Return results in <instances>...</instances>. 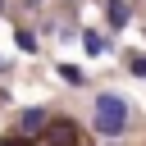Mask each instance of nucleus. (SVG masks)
Instances as JSON below:
<instances>
[{"label": "nucleus", "mask_w": 146, "mask_h": 146, "mask_svg": "<svg viewBox=\"0 0 146 146\" xmlns=\"http://www.w3.org/2000/svg\"><path fill=\"white\" fill-rule=\"evenodd\" d=\"M128 128V100L114 96V91H100L96 96V132L100 137H123Z\"/></svg>", "instance_id": "obj_1"}, {"label": "nucleus", "mask_w": 146, "mask_h": 146, "mask_svg": "<svg viewBox=\"0 0 146 146\" xmlns=\"http://www.w3.org/2000/svg\"><path fill=\"white\" fill-rule=\"evenodd\" d=\"M41 137H46L50 146H78V141H82V128H78L73 119H50Z\"/></svg>", "instance_id": "obj_2"}, {"label": "nucleus", "mask_w": 146, "mask_h": 146, "mask_svg": "<svg viewBox=\"0 0 146 146\" xmlns=\"http://www.w3.org/2000/svg\"><path fill=\"white\" fill-rule=\"evenodd\" d=\"M46 123H50V114H46V110H23V114H18V132H23V137L46 132Z\"/></svg>", "instance_id": "obj_3"}, {"label": "nucleus", "mask_w": 146, "mask_h": 146, "mask_svg": "<svg viewBox=\"0 0 146 146\" xmlns=\"http://www.w3.org/2000/svg\"><path fill=\"white\" fill-rule=\"evenodd\" d=\"M105 18H110V27H123L128 23V0H105Z\"/></svg>", "instance_id": "obj_4"}, {"label": "nucleus", "mask_w": 146, "mask_h": 146, "mask_svg": "<svg viewBox=\"0 0 146 146\" xmlns=\"http://www.w3.org/2000/svg\"><path fill=\"white\" fill-rule=\"evenodd\" d=\"M59 78H64V82H73V87H82V82H87V73H82L78 64H59Z\"/></svg>", "instance_id": "obj_5"}, {"label": "nucleus", "mask_w": 146, "mask_h": 146, "mask_svg": "<svg viewBox=\"0 0 146 146\" xmlns=\"http://www.w3.org/2000/svg\"><path fill=\"white\" fill-rule=\"evenodd\" d=\"M82 46H87V55H100V50H105V36H100V32H87Z\"/></svg>", "instance_id": "obj_6"}, {"label": "nucleus", "mask_w": 146, "mask_h": 146, "mask_svg": "<svg viewBox=\"0 0 146 146\" xmlns=\"http://www.w3.org/2000/svg\"><path fill=\"white\" fill-rule=\"evenodd\" d=\"M18 50H23V55H32V50H36V36H32L27 27H18Z\"/></svg>", "instance_id": "obj_7"}, {"label": "nucleus", "mask_w": 146, "mask_h": 146, "mask_svg": "<svg viewBox=\"0 0 146 146\" xmlns=\"http://www.w3.org/2000/svg\"><path fill=\"white\" fill-rule=\"evenodd\" d=\"M128 68H132L137 78H146V55H132V64H128Z\"/></svg>", "instance_id": "obj_8"}, {"label": "nucleus", "mask_w": 146, "mask_h": 146, "mask_svg": "<svg viewBox=\"0 0 146 146\" xmlns=\"http://www.w3.org/2000/svg\"><path fill=\"white\" fill-rule=\"evenodd\" d=\"M0 146H32V137H23V132L18 137H0Z\"/></svg>", "instance_id": "obj_9"}]
</instances>
